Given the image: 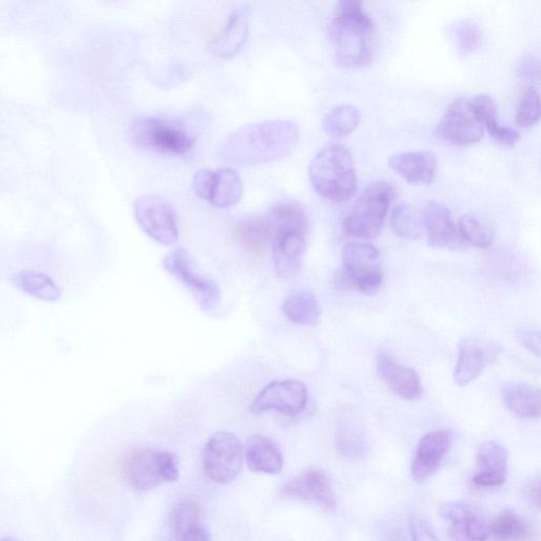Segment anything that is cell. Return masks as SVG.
Masks as SVG:
<instances>
[{
  "mask_svg": "<svg viewBox=\"0 0 541 541\" xmlns=\"http://www.w3.org/2000/svg\"><path fill=\"white\" fill-rule=\"evenodd\" d=\"M298 140L300 130L294 122L254 123L231 134L220 148V157L235 166L263 165L289 156Z\"/></svg>",
  "mask_w": 541,
  "mask_h": 541,
  "instance_id": "obj_1",
  "label": "cell"
},
{
  "mask_svg": "<svg viewBox=\"0 0 541 541\" xmlns=\"http://www.w3.org/2000/svg\"><path fill=\"white\" fill-rule=\"evenodd\" d=\"M309 178L314 190L332 202L349 200L358 188L353 157L341 144H328L315 155L309 166Z\"/></svg>",
  "mask_w": 541,
  "mask_h": 541,
  "instance_id": "obj_2",
  "label": "cell"
},
{
  "mask_svg": "<svg viewBox=\"0 0 541 541\" xmlns=\"http://www.w3.org/2000/svg\"><path fill=\"white\" fill-rule=\"evenodd\" d=\"M373 23L364 10L334 13L330 40L338 64L346 68H364L371 64L373 54L370 36Z\"/></svg>",
  "mask_w": 541,
  "mask_h": 541,
  "instance_id": "obj_3",
  "label": "cell"
},
{
  "mask_svg": "<svg viewBox=\"0 0 541 541\" xmlns=\"http://www.w3.org/2000/svg\"><path fill=\"white\" fill-rule=\"evenodd\" d=\"M343 268L335 276V285L341 290H357L371 295L378 292L384 282L381 256L376 247L363 242H350L342 253Z\"/></svg>",
  "mask_w": 541,
  "mask_h": 541,
  "instance_id": "obj_4",
  "label": "cell"
},
{
  "mask_svg": "<svg viewBox=\"0 0 541 541\" xmlns=\"http://www.w3.org/2000/svg\"><path fill=\"white\" fill-rule=\"evenodd\" d=\"M394 197L393 186L386 182L369 185L344 220L345 234L357 239L377 238L383 230Z\"/></svg>",
  "mask_w": 541,
  "mask_h": 541,
  "instance_id": "obj_5",
  "label": "cell"
},
{
  "mask_svg": "<svg viewBox=\"0 0 541 541\" xmlns=\"http://www.w3.org/2000/svg\"><path fill=\"white\" fill-rule=\"evenodd\" d=\"M133 141L148 151L163 155H188L195 138L178 122L157 117H142L132 125Z\"/></svg>",
  "mask_w": 541,
  "mask_h": 541,
  "instance_id": "obj_6",
  "label": "cell"
},
{
  "mask_svg": "<svg viewBox=\"0 0 541 541\" xmlns=\"http://www.w3.org/2000/svg\"><path fill=\"white\" fill-rule=\"evenodd\" d=\"M125 473L133 488L147 492L175 482L179 478V460L171 452L142 450L127 459Z\"/></svg>",
  "mask_w": 541,
  "mask_h": 541,
  "instance_id": "obj_7",
  "label": "cell"
},
{
  "mask_svg": "<svg viewBox=\"0 0 541 541\" xmlns=\"http://www.w3.org/2000/svg\"><path fill=\"white\" fill-rule=\"evenodd\" d=\"M163 268L192 294L203 311L213 312L219 308L221 292L218 285L199 273L188 250L176 248L164 258Z\"/></svg>",
  "mask_w": 541,
  "mask_h": 541,
  "instance_id": "obj_8",
  "label": "cell"
},
{
  "mask_svg": "<svg viewBox=\"0 0 541 541\" xmlns=\"http://www.w3.org/2000/svg\"><path fill=\"white\" fill-rule=\"evenodd\" d=\"M203 469L216 483L227 484L237 478L244 463V446L229 432L213 435L204 447Z\"/></svg>",
  "mask_w": 541,
  "mask_h": 541,
  "instance_id": "obj_9",
  "label": "cell"
},
{
  "mask_svg": "<svg viewBox=\"0 0 541 541\" xmlns=\"http://www.w3.org/2000/svg\"><path fill=\"white\" fill-rule=\"evenodd\" d=\"M135 217L141 229L164 246L179 239L177 217L172 205L158 195L141 196L135 203Z\"/></svg>",
  "mask_w": 541,
  "mask_h": 541,
  "instance_id": "obj_10",
  "label": "cell"
},
{
  "mask_svg": "<svg viewBox=\"0 0 541 541\" xmlns=\"http://www.w3.org/2000/svg\"><path fill=\"white\" fill-rule=\"evenodd\" d=\"M308 404V389L298 380L275 381L260 391L251 405V412H277L296 417L304 413Z\"/></svg>",
  "mask_w": 541,
  "mask_h": 541,
  "instance_id": "obj_11",
  "label": "cell"
},
{
  "mask_svg": "<svg viewBox=\"0 0 541 541\" xmlns=\"http://www.w3.org/2000/svg\"><path fill=\"white\" fill-rule=\"evenodd\" d=\"M483 134L484 128L475 117L470 100L466 99L454 101L436 127L439 139L459 146L475 144Z\"/></svg>",
  "mask_w": 541,
  "mask_h": 541,
  "instance_id": "obj_12",
  "label": "cell"
},
{
  "mask_svg": "<svg viewBox=\"0 0 541 541\" xmlns=\"http://www.w3.org/2000/svg\"><path fill=\"white\" fill-rule=\"evenodd\" d=\"M307 235V231L292 229L274 232L273 261L279 277L291 278L300 272L307 249Z\"/></svg>",
  "mask_w": 541,
  "mask_h": 541,
  "instance_id": "obj_13",
  "label": "cell"
},
{
  "mask_svg": "<svg viewBox=\"0 0 541 541\" xmlns=\"http://www.w3.org/2000/svg\"><path fill=\"white\" fill-rule=\"evenodd\" d=\"M428 245L435 249L458 250L464 247L451 211L437 201H429L422 213Z\"/></svg>",
  "mask_w": 541,
  "mask_h": 541,
  "instance_id": "obj_14",
  "label": "cell"
},
{
  "mask_svg": "<svg viewBox=\"0 0 541 541\" xmlns=\"http://www.w3.org/2000/svg\"><path fill=\"white\" fill-rule=\"evenodd\" d=\"M500 348L492 343L464 340L459 346V356L454 370V381L465 386L475 381L489 365L499 358Z\"/></svg>",
  "mask_w": 541,
  "mask_h": 541,
  "instance_id": "obj_15",
  "label": "cell"
},
{
  "mask_svg": "<svg viewBox=\"0 0 541 541\" xmlns=\"http://www.w3.org/2000/svg\"><path fill=\"white\" fill-rule=\"evenodd\" d=\"M508 460L505 447L493 441L483 443L476 454L475 487L484 490L501 487L507 478Z\"/></svg>",
  "mask_w": 541,
  "mask_h": 541,
  "instance_id": "obj_16",
  "label": "cell"
},
{
  "mask_svg": "<svg viewBox=\"0 0 541 541\" xmlns=\"http://www.w3.org/2000/svg\"><path fill=\"white\" fill-rule=\"evenodd\" d=\"M284 497L319 503L332 508L335 497L328 476L319 470H309L288 481L282 490Z\"/></svg>",
  "mask_w": 541,
  "mask_h": 541,
  "instance_id": "obj_17",
  "label": "cell"
},
{
  "mask_svg": "<svg viewBox=\"0 0 541 541\" xmlns=\"http://www.w3.org/2000/svg\"><path fill=\"white\" fill-rule=\"evenodd\" d=\"M452 444V435L445 431L426 434L418 445L412 465V477L417 483L426 481L439 469Z\"/></svg>",
  "mask_w": 541,
  "mask_h": 541,
  "instance_id": "obj_18",
  "label": "cell"
},
{
  "mask_svg": "<svg viewBox=\"0 0 541 541\" xmlns=\"http://www.w3.org/2000/svg\"><path fill=\"white\" fill-rule=\"evenodd\" d=\"M440 515L451 524L456 539L484 540L490 536V524L480 513L461 503H446Z\"/></svg>",
  "mask_w": 541,
  "mask_h": 541,
  "instance_id": "obj_19",
  "label": "cell"
},
{
  "mask_svg": "<svg viewBox=\"0 0 541 541\" xmlns=\"http://www.w3.org/2000/svg\"><path fill=\"white\" fill-rule=\"evenodd\" d=\"M389 165L406 182L414 185L433 183L437 174V160L427 151L405 152L394 155Z\"/></svg>",
  "mask_w": 541,
  "mask_h": 541,
  "instance_id": "obj_20",
  "label": "cell"
},
{
  "mask_svg": "<svg viewBox=\"0 0 541 541\" xmlns=\"http://www.w3.org/2000/svg\"><path fill=\"white\" fill-rule=\"evenodd\" d=\"M377 367L381 379L397 396L407 401L418 400L422 396L421 380L414 369L386 356L378 359Z\"/></svg>",
  "mask_w": 541,
  "mask_h": 541,
  "instance_id": "obj_21",
  "label": "cell"
},
{
  "mask_svg": "<svg viewBox=\"0 0 541 541\" xmlns=\"http://www.w3.org/2000/svg\"><path fill=\"white\" fill-rule=\"evenodd\" d=\"M249 28L248 10L246 8L235 10L225 29L209 45L211 53L221 60L234 58L246 44Z\"/></svg>",
  "mask_w": 541,
  "mask_h": 541,
  "instance_id": "obj_22",
  "label": "cell"
},
{
  "mask_svg": "<svg viewBox=\"0 0 541 541\" xmlns=\"http://www.w3.org/2000/svg\"><path fill=\"white\" fill-rule=\"evenodd\" d=\"M171 530L173 537L183 541L210 540L205 530L200 506L193 499H186L178 503L171 514Z\"/></svg>",
  "mask_w": 541,
  "mask_h": 541,
  "instance_id": "obj_23",
  "label": "cell"
},
{
  "mask_svg": "<svg viewBox=\"0 0 541 541\" xmlns=\"http://www.w3.org/2000/svg\"><path fill=\"white\" fill-rule=\"evenodd\" d=\"M470 104L477 120L495 141L505 147H512L517 142L518 130L498 121L497 105L492 97L481 93Z\"/></svg>",
  "mask_w": 541,
  "mask_h": 541,
  "instance_id": "obj_24",
  "label": "cell"
},
{
  "mask_svg": "<svg viewBox=\"0 0 541 541\" xmlns=\"http://www.w3.org/2000/svg\"><path fill=\"white\" fill-rule=\"evenodd\" d=\"M246 458L253 472L275 475L283 470L281 449L275 442L261 435L252 436L248 440Z\"/></svg>",
  "mask_w": 541,
  "mask_h": 541,
  "instance_id": "obj_25",
  "label": "cell"
},
{
  "mask_svg": "<svg viewBox=\"0 0 541 541\" xmlns=\"http://www.w3.org/2000/svg\"><path fill=\"white\" fill-rule=\"evenodd\" d=\"M503 402L511 412L525 419H536L540 416V390L521 382H509L502 386Z\"/></svg>",
  "mask_w": 541,
  "mask_h": 541,
  "instance_id": "obj_26",
  "label": "cell"
},
{
  "mask_svg": "<svg viewBox=\"0 0 541 541\" xmlns=\"http://www.w3.org/2000/svg\"><path fill=\"white\" fill-rule=\"evenodd\" d=\"M287 319L296 325L315 326L321 320V307L315 295L307 289L290 292L283 303Z\"/></svg>",
  "mask_w": 541,
  "mask_h": 541,
  "instance_id": "obj_27",
  "label": "cell"
},
{
  "mask_svg": "<svg viewBox=\"0 0 541 541\" xmlns=\"http://www.w3.org/2000/svg\"><path fill=\"white\" fill-rule=\"evenodd\" d=\"M335 443L339 452L352 459H360L366 456L368 443L364 428L361 423L351 415L343 416L338 424Z\"/></svg>",
  "mask_w": 541,
  "mask_h": 541,
  "instance_id": "obj_28",
  "label": "cell"
},
{
  "mask_svg": "<svg viewBox=\"0 0 541 541\" xmlns=\"http://www.w3.org/2000/svg\"><path fill=\"white\" fill-rule=\"evenodd\" d=\"M242 182L239 175L230 169L215 171L209 201L217 209H229L242 197Z\"/></svg>",
  "mask_w": 541,
  "mask_h": 541,
  "instance_id": "obj_29",
  "label": "cell"
},
{
  "mask_svg": "<svg viewBox=\"0 0 541 541\" xmlns=\"http://www.w3.org/2000/svg\"><path fill=\"white\" fill-rule=\"evenodd\" d=\"M235 234L242 248L261 252L273 239V228L268 217H253L240 222Z\"/></svg>",
  "mask_w": 541,
  "mask_h": 541,
  "instance_id": "obj_30",
  "label": "cell"
},
{
  "mask_svg": "<svg viewBox=\"0 0 541 541\" xmlns=\"http://www.w3.org/2000/svg\"><path fill=\"white\" fill-rule=\"evenodd\" d=\"M11 282L24 293L45 302L61 298V290L48 275L40 272L23 271L13 275Z\"/></svg>",
  "mask_w": 541,
  "mask_h": 541,
  "instance_id": "obj_31",
  "label": "cell"
},
{
  "mask_svg": "<svg viewBox=\"0 0 541 541\" xmlns=\"http://www.w3.org/2000/svg\"><path fill=\"white\" fill-rule=\"evenodd\" d=\"M273 235L277 230L293 229L309 232L308 213L303 204L296 201L278 203L268 216Z\"/></svg>",
  "mask_w": 541,
  "mask_h": 541,
  "instance_id": "obj_32",
  "label": "cell"
},
{
  "mask_svg": "<svg viewBox=\"0 0 541 541\" xmlns=\"http://www.w3.org/2000/svg\"><path fill=\"white\" fill-rule=\"evenodd\" d=\"M389 223L391 230L405 240H417L425 231L422 213L406 203L397 205L391 213Z\"/></svg>",
  "mask_w": 541,
  "mask_h": 541,
  "instance_id": "obj_33",
  "label": "cell"
},
{
  "mask_svg": "<svg viewBox=\"0 0 541 541\" xmlns=\"http://www.w3.org/2000/svg\"><path fill=\"white\" fill-rule=\"evenodd\" d=\"M360 110L353 105H341L333 108L326 116L323 127L332 137H346L356 132L361 123Z\"/></svg>",
  "mask_w": 541,
  "mask_h": 541,
  "instance_id": "obj_34",
  "label": "cell"
},
{
  "mask_svg": "<svg viewBox=\"0 0 541 541\" xmlns=\"http://www.w3.org/2000/svg\"><path fill=\"white\" fill-rule=\"evenodd\" d=\"M458 232L465 244L479 249H488L494 242L493 230L474 215H464L460 219Z\"/></svg>",
  "mask_w": 541,
  "mask_h": 541,
  "instance_id": "obj_35",
  "label": "cell"
},
{
  "mask_svg": "<svg viewBox=\"0 0 541 541\" xmlns=\"http://www.w3.org/2000/svg\"><path fill=\"white\" fill-rule=\"evenodd\" d=\"M529 528L514 511H502L490 524V535L499 540H516L524 538Z\"/></svg>",
  "mask_w": 541,
  "mask_h": 541,
  "instance_id": "obj_36",
  "label": "cell"
},
{
  "mask_svg": "<svg viewBox=\"0 0 541 541\" xmlns=\"http://www.w3.org/2000/svg\"><path fill=\"white\" fill-rule=\"evenodd\" d=\"M540 119V98L534 88H528L522 95L516 114V123L520 128H530Z\"/></svg>",
  "mask_w": 541,
  "mask_h": 541,
  "instance_id": "obj_37",
  "label": "cell"
},
{
  "mask_svg": "<svg viewBox=\"0 0 541 541\" xmlns=\"http://www.w3.org/2000/svg\"><path fill=\"white\" fill-rule=\"evenodd\" d=\"M457 48L463 55L475 52L481 45L482 33L479 27L471 21H463L454 29Z\"/></svg>",
  "mask_w": 541,
  "mask_h": 541,
  "instance_id": "obj_38",
  "label": "cell"
},
{
  "mask_svg": "<svg viewBox=\"0 0 541 541\" xmlns=\"http://www.w3.org/2000/svg\"><path fill=\"white\" fill-rule=\"evenodd\" d=\"M215 171L201 170L196 173L193 179V189L196 195L202 200L209 201Z\"/></svg>",
  "mask_w": 541,
  "mask_h": 541,
  "instance_id": "obj_39",
  "label": "cell"
},
{
  "mask_svg": "<svg viewBox=\"0 0 541 541\" xmlns=\"http://www.w3.org/2000/svg\"><path fill=\"white\" fill-rule=\"evenodd\" d=\"M516 338L522 346L534 353L535 356H540V334L538 330L531 327L518 328Z\"/></svg>",
  "mask_w": 541,
  "mask_h": 541,
  "instance_id": "obj_40",
  "label": "cell"
},
{
  "mask_svg": "<svg viewBox=\"0 0 541 541\" xmlns=\"http://www.w3.org/2000/svg\"><path fill=\"white\" fill-rule=\"evenodd\" d=\"M412 532L416 540H431L437 539L431 530L420 519L415 520L412 525Z\"/></svg>",
  "mask_w": 541,
  "mask_h": 541,
  "instance_id": "obj_41",
  "label": "cell"
},
{
  "mask_svg": "<svg viewBox=\"0 0 541 541\" xmlns=\"http://www.w3.org/2000/svg\"><path fill=\"white\" fill-rule=\"evenodd\" d=\"M521 78H524L527 81L533 82L534 79L538 78V68L535 67L534 62L526 61L524 65L521 66Z\"/></svg>",
  "mask_w": 541,
  "mask_h": 541,
  "instance_id": "obj_42",
  "label": "cell"
},
{
  "mask_svg": "<svg viewBox=\"0 0 541 541\" xmlns=\"http://www.w3.org/2000/svg\"><path fill=\"white\" fill-rule=\"evenodd\" d=\"M539 491H540V488H539V481H535V483L532 485L531 489H530V498L532 499V501L535 502V506L537 508H539Z\"/></svg>",
  "mask_w": 541,
  "mask_h": 541,
  "instance_id": "obj_43",
  "label": "cell"
}]
</instances>
